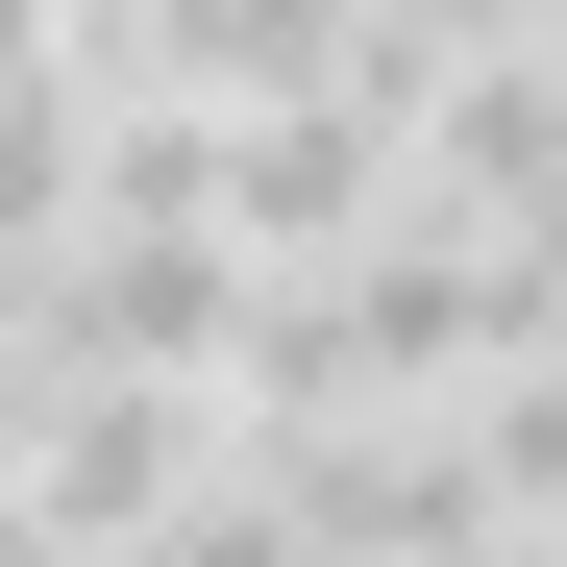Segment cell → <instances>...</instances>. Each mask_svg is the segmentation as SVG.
I'll return each instance as SVG.
<instances>
[{"mask_svg": "<svg viewBox=\"0 0 567 567\" xmlns=\"http://www.w3.org/2000/svg\"><path fill=\"white\" fill-rule=\"evenodd\" d=\"M50 370H173V395H247V321H271V247L247 223H74L50 271H0Z\"/></svg>", "mask_w": 567, "mask_h": 567, "instance_id": "6da1fadb", "label": "cell"}, {"mask_svg": "<svg viewBox=\"0 0 567 567\" xmlns=\"http://www.w3.org/2000/svg\"><path fill=\"white\" fill-rule=\"evenodd\" d=\"M223 420H247V395H173V370H74V395H50V444H25V494H50L74 543H148V518L223 468Z\"/></svg>", "mask_w": 567, "mask_h": 567, "instance_id": "7a4b0ae2", "label": "cell"}, {"mask_svg": "<svg viewBox=\"0 0 567 567\" xmlns=\"http://www.w3.org/2000/svg\"><path fill=\"white\" fill-rule=\"evenodd\" d=\"M74 223H100V74H0V271H50Z\"/></svg>", "mask_w": 567, "mask_h": 567, "instance_id": "3957f363", "label": "cell"}, {"mask_svg": "<svg viewBox=\"0 0 567 567\" xmlns=\"http://www.w3.org/2000/svg\"><path fill=\"white\" fill-rule=\"evenodd\" d=\"M444 420H468V468H494V494H518V518H567V321H543L518 370H468V395H444Z\"/></svg>", "mask_w": 567, "mask_h": 567, "instance_id": "277c9868", "label": "cell"}, {"mask_svg": "<svg viewBox=\"0 0 567 567\" xmlns=\"http://www.w3.org/2000/svg\"><path fill=\"white\" fill-rule=\"evenodd\" d=\"M395 50H567V0H370Z\"/></svg>", "mask_w": 567, "mask_h": 567, "instance_id": "5b68a950", "label": "cell"}, {"mask_svg": "<svg viewBox=\"0 0 567 567\" xmlns=\"http://www.w3.org/2000/svg\"><path fill=\"white\" fill-rule=\"evenodd\" d=\"M50 395H74V370L25 346V297H0V468H25V444H50Z\"/></svg>", "mask_w": 567, "mask_h": 567, "instance_id": "8992f818", "label": "cell"}, {"mask_svg": "<svg viewBox=\"0 0 567 567\" xmlns=\"http://www.w3.org/2000/svg\"><path fill=\"white\" fill-rule=\"evenodd\" d=\"M0 567H100V543H74V518L25 494V468H0Z\"/></svg>", "mask_w": 567, "mask_h": 567, "instance_id": "52a82bcc", "label": "cell"}, {"mask_svg": "<svg viewBox=\"0 0 567 567\" xmlns=\"http://www.w3.org/2000/svg\"><path fill=\"white\" fill-rule=\"evenodd\" d=\"M100 567H173V543H100Z\"/></svg>", "mask_w": 567, "mask_h": 567, "instance_id": "ba28073f", "label": "cell"}]
</instances>
